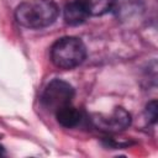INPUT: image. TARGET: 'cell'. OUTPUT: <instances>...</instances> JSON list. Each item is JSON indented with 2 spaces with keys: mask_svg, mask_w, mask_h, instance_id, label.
I'll return each instance as SVG.
<instances>
[{
  "mask_svg": "<svg viewBox=\"0 0 158 158\" xmlns=\"http://www.w3.org/2000/svg\"><path fill=\"white\" fill-rule=\"evenodd\" d=\"M59 14L53 0H30L20 4L15 11L16 21L27 28H42L52 25Z\"/></svg>",
  "mask_w": 158,
  "mask_h": 158,
  "instance_id": "6da1fadb",
  "label": "cell"
},
{
  "mask_svg": "<svg viewBox=\"0 0 158 158\" xmlns=\"http://www.w3.org/2000/svg\"><path fill=\"white\" fill-rule=\"evenodd\" d=\"M86 48L77 37H63L51 48L52 63L62 69H72L84 62Z\"/></svg>",
  "mask_w": 158,
  "mask_h": 158,
  "instance_id": "7a4b0ae2",
  "label": "cell"
},
{
  "mask_svg": "<svg viewBox=\"0 0 158 158\" xmlns=\"http://www.w3.org/2000/svg\"><path fill=\"white\" fill-rule=\"evenodd\" d=\"M73 98L74 88L69 83L62 79H53L43 90L41 100L44 107L56 112L60 107L70 105Z\"/></svg>",
  "mask_w": 158,
  "mask_h": 158,
  "instance_id": "3957f363",
  "label": "cell"
},
{
  "mask_svg": "<svg viewBox=\"0 0 158 158\" xmlns=\"http://www.w3.org/2000/svg\"><path fill=\"white\" fill-rule=\"evenodd\" d=\"M91 122L96 128L104 132L116 133L126 130L131 125V115L125 109L116 107L110 115H94L91 117Z\"/></svg>",
  "mask_w": 158,
  "mask_h": 158,
  "instance_id": "277c9868",
  "label": "cell"
},
{
  "mask_svg": "<svg viewBox=\"0 0 158 158\" xmlns=\"http://www.w3.org/2000/svg\"><path fill=\"white\" fill-rule=\"evenodd\" d=\"M143 10V1L142 0H112L110 11L121 20L127 21L132 17L137 16Z\"/></svg>",
  "mask_w": 158,
  "mask_h": 158,
  "instance_id": "5b68a950",
  "label": "cell"
},
{
  "mask_svg": "<svg viewBox=\"0 0 158 158\" xmlns=\"http://www.w3.org/2000/svg\"><path fill=\"white\" fill-rule=\"evenodd\" d=\"M88 16V12L77 0H73L64 7V21L70 26H79L84 23Z\"/></svg>",
  "mask_w": 158,
  "mask_h": 158,
  "instance_id": "8992f818",
  "label": "cell"
},
{
  "mask_svg": "<svg viewBox=\"0 0 158 158\" xmlns=\"http://www.w3.org/2000/svg\"><path fill=\"white\" fill-rule=\"evenodd\" d=\"M56 117H57L58 123L65 128L75 127L81 120V115H80L79 110H77L75 107H73L70 105L63 106L59 110H57Z\"/></svg>",
  "mask_w": 158,
  "mask_h": 158,
  "instance_id": "52a82bcc",
  "label": "cell"
},
{
  "mask_svg": "<svg viewBox=\"0 0 158 158\" xmlns=\"http://www.w3.org/2000/svg\"><path fill=\"white\" fill-rule=\"evenodd\" d=\"M89 16H100L110 11L112 0H77Z\"/></svg>",
  "mask_w": 158,
  "mask_h": 158,
  "instance_id": "ba28073f",
  "label": "cell"
},
{
  "mask_svg": "<svg viewBox=\"0 0 158 158\" xmlns=\"http://www.w3.org/2000/svg\"><path fill=\"white\" fill-rule=\"evenodd\" d=\"M146 116H147V120L149 122H152V123L157 122L158 109H157V101L156 100H152L151 102L147 104V106H146Z\"/></svg>",
  "mask_w": 158,
  "mask_h": 158,
  "instance_id": "9c48e42d",
  "label": "cell"
},
{
  "mask_svg": "<svg viewBox=\"0 0 158 158\" xmlns=\"http://www.w3.org/2000/svg\"><path fill=\"white\" fill-rule=\"evenodd\" d=\"M2 152H4V148H2V147H1V146H0V154H1V153H2Z\"/></svg>",
  "mask_w": 158,
  "mask_h": 158,
  "instance_id": "30bf717a",
  "label": "cell"
}]
</instances>
